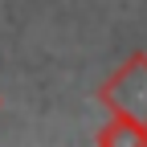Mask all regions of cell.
<instances>
[{"instance_id": "obj_1", "label": "cell", "mask_w": 147, "mask_h": 147, "mask_svg": "<svg viewBox=\"0 0 147 147\" xmlns=\"http://www.w3.org/2000/svg\"><path fill=\"white\" fill-rule=\"evenodd\" d=\"M98 102L110 115H127L135 123H147V53L135 49L127 61L98 86Z\"/></svg>"}, {"instance_id": "obj_2", "label": "cell", "mask_w": 147, "mask_h": 147, "mask_svg": "<svg viewBox=\"0 0 147 147\" xmlns=\"http://www.w3.org/2000/svg\"><path fill=\"white\" fill-rule=\"evenodd\" d=\"M94 143H102V147H147V123H135L127 115H110L106 127H98Z\"/></svg>"}]
</instances>
